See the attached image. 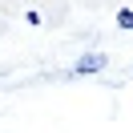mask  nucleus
Masks as SVG:
<instances>
[{
  "label": "nucleus",
  "instance_id": "f257e3e1",
  "mask_svg": "<svg viewBox=\"0 0 133 133\" xmlns=\"http://www.w3.org/2000/svg\"><path fill=\"white\" fill-rule=\"evenodd\" d=\"M105 65H109V57H105V52H85V57L73 65V73H77V77H85V73H101Z\"/></svg>",
  "mask_w": 133,
  "mask_h": 133
},
{
  "label": "nucleus",
  "instance_id": "f03ea898",
  "mask_svg": "<svg viewBox=\"0 0 133 133\" xmlns=\"http://www.w3.org/2000/svg\"><path fill=\"white\" fill-rule=\"evenodd\" d=\"M117 24H121L125 32H133V8H121V12H117Z\"/></svg>",
  "mask_w": 133,
  "mask_h": 133
}]
</instances>
